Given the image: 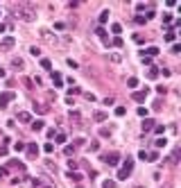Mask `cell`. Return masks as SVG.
<instances>
[{
  "mask_svg": "<svg viewBox=\"0 0 181 188\" xmlns=\"http://www.w3.org/2000/svg\"><path fill=\"white\" fill-rule=\"evenodd\" d=\"M14 14L18 16L21 21H25V23H32L34 18H36V11H34L32 2H18V5H14Z\"/></svg>",
  "mask_w": 181,
  "mask_h": 188,
  "instance_id": "1",
  "label": "cell"
},
{
  "mask_svg": "<svg viewBox=\"0 0 181 188\" xmlns=\"http://www.w3.org/2000/svg\"><path fill=\"white\" fill-rule=\"evenodd\" d=\"M39 36L43 39L45 43H50V45H61V39L57 36L52 30H48V27H41V30H39Z\"/></svg>",
  "mask_w": 181,
  "mask_h": 188,
  "instance_id": "2",
  "label": "cell"
},
{
  "mask_svg": "<svg viewBox=\"0 0 181 188\" xmlns=\"http://www.w3.org/2000/svg\"><path fill=\"white\" fill-rule=\"evenodd\" d=\"M131 170H134V159L127 156V161L122 163V168L118 170V179H120V181H122V179H127V177L131 175Z\"/></svg>",
  "mask_w": 181,
  "mask_h": 188,
  "instance_id": "3",
  "label": "cell"
},
{
  "mask_svg": "<svg viewBox=\"0 0 181 188\" xmlns=\"http://www.w3.org/2000/svg\"><path fill=\"white\" fill-rule=\"evenodd\" d=\"M14 45H16V39L14 36H5L2 41H0V52H9Z\"/></svg>",
  "mask_w": 181,
  "mask_h": 188,
  "instance_id": "4",
  "label": "cell"
},
{
  "mask_svg": "<svg viewBox=\"0 0 181 188\" xmlns=\"http://www.w3.org/2000/svg\"><path fill=\"white\" fill-rule=\"evenodd\" d=\"M14 98H16L14 91H5V93H0V109H5V107H7Z\"/></svg>",
  "mask_w": 181,
  "mask_h": 188,
  "instance_id": "5",
  "label": "cell"
},
{
  "mask_svg": "<svg viewBox=\"0 0 181 188\" xmlns=\"http://www.w3.org/2000/svg\"><path fill=\"white\" fill-rule=\"evenodd\" d=\"M104 161H107L109 166H118V161H120V154H118V152H111V154H107V156H104Z\"/></svg>",
  "mask_w": 181,
  "mask_h": 188,
  "instance_id": "6",
  "label": "cell"
},
{
  "mask_svg": "<svg viewBox=\"0 0 181 188\" xmlns=\"http://www.w3.org/2000/svg\"><path fill=\"white\" fill-rule=\"evenodd\" d=\"M25 150H27V156H30V159H34V156L39 154V147H36V143H27V147H25Z\"/></svg>",
  "mask_w": 181,
  "mask_h": 188,
  "instance_id": "7",
  "label": "cell"
},
{
  "mask_svg": "<svg viewBox=\"0 0 181 188\" xmlns=\"http://www.w3.org/2000/svg\"><path fill=\"white\" fill-rule=\"evenodd\" d=\"M11 68H14V70H23V68H25V61H23L21 57H16V59H11Z\"/></svg>",
  "mask_w": 181,
  "mask_h": 188,
  "instance_id": "8",
  "label": "cell"
},
{
  "mask_svg": "<svg viewBox=\"0 0 181 188\" xmlns=\"http://www.w3.org/2000/svg\"><path fill=\"white\" fill-rule=\"evenodd\" d=\"M145 98H147V88L136 91V93H134V100H136V102H145Z\"/></svg>",
  "mask_w": 181,
  "mask_h": 188,
  "instance_id": "9",
  "label": "cell"
},
{
  "mask_svg": "<svg viewBox=\"0 0 181 188\" xmlns=\"http://www.w3.org/2000/svg\"><path fill=\"white\" fill-rule=\"evenodd\" d=\"M93 118H95V122H104V120H107V111H95Z\"/></svg>",
  "mask_w": 181,
  "mask_h": 188,
  "instance_id": "10",
  "label": "cell"
},
{
  "mask_svg": "<svg viewBox=\"0 0 181 188\" xmlns=\"http://www.w3.org/2000/svg\"><path fill=\"white\" fill-rule=\"evenodd\" d=\"M52 84H55L57 88H59L61 84H63V79H61V75H59V73H52Z\"/></svg>",
  "mask_w": 181,
  "mask_h": 188,
  "instance_id": "11",
  "label": "cell"
},
{
  "mask_svg": "<svg viewBox=\"0 0 181 188\" xmlns=\"http://www.w3.org/2000/svg\"><path fill=\"white\" fill-rule=\"evenodd\" d=\"M179 154H181V150H179V147H174V150H172V156H170V161H172V163H179Z\"/></svg>",
  "mask_w": 181,
  "mask_h": 188,
  "instance_id": "12",
  "label": "cell"
},
{
  "mask_svg": "<svg viewBox=\"0 0 181 188\" xmlns=\"http://www.w3.org/2000/svg\"><path fill=\"white\" fill-rule=\"evenodd\" d=\"M18 120H21V122H30L32 118H30V113H27V111H21V113H18Z\"/></svg>",
  "mask_w": 181,
  "mask_h": 188,
  "instance_id": "13",
  "label": "cell"
},
{
  "mask_svg": "<svg viewBox=\"0 0 181 188\" xmlns=\"http://www.w3.org/2000/svg\"><path fill=\"white\" fill-rule=\"evenodd\" d=\"M43 127H45V125H43V120H34V122H32V129H34V132H41Z\"/></svg>",
  "mask_w": 181,
  "mask_h": 188,
  "instance_id": "14",
  "label": "cell"
},
{
  "mask_svg": "<svg viewBox=\"0 0 181 188\" xmlns=\"http://www.w3.org/2000/svg\"><path fill=\"white\" fill-rule=\"evenodd\" d=\"M145 55H147V59H149V57H156V55H159V48H147V52H143V57Z\"/></svg>",
  "mask_w": 181,
  "mask_h": 188,
  "instance_id": "15",
  "label": "cell"
},
{
  "mask_svg": "<svg viewBox=\"0 0 181 188\" xmlns=\"http://www.w3.org/2000/svg\"><path fill=\"white\" fill-rule=\"evenodd\" d=\"M152 127H154V120H149V118H147V120L143 122V132H149Z\"/></svg>",
  "mask_w": 181,
  "mask_h": 188,
  "instance_id": "16",
  "label": "cell"
},
{
  "mask_svg": "<svg viewBox=\"0 0 181 188\" xmlns=\"http://www.w3.org/2000/svg\"><path fill=\"white\" fill-rule=\"evenodd\" d=\"M9 168H18L21 172H23V170H25V166H23L21 161H9Z\"/></svg>",
  "mask_w": 181,
  "mask_h": 188,
  "instance_id": "17",
  "label": "cell"
},
{
  "mask_svg": "<svg viewBox=\"0 0 181 188\" xmlns=\"http://www.w3.org/2000/svg\"><path fill=\"white\" fill-rule=\"evenodd\" d=\"M127 86H129V88H136V86H138V79H136V77H129V79H127Z\"/></svg>",
  "mask_w": 181,
  "mask_h": 188,
  "instance_id": "18",
  "label": "cell"
},
{
  "mask_svg": "<svg viewBox=\"0 0 181 188\" xmlns=\"http://www.w3.org/2000/svg\"><path fill=\"white\" fill-rule=\"evenodd\" d=\"M109 59L113 61V64H120V61H122V57H120L118 52H113V55H109Z\"/></svg>",
  "mask_w": 181,
  "mask_h": 188,
  "instance_id": "19",
  "label": "cell"
},
{
  "mask_svg": "<svg viewBox=\"0 0 181 188\" xmlns=\"http://www.w3.org/2000/svg\"><path fill=\"white\" fill-rule=\"evenodd\" d=\"M111 32H113V34H120V32H122V25H120V23H113V25H111Z\"/></svg>",
  "mask_w": 181,
  "mask_h": 188,
  "instance_id": "20",
  "label": "cell"
},
{
  "mask_svg": "<svg viewBox=\"0 0 181 188\" xmlns=\"http://www.w3.org/2000/svg\"><path fill=\"white\" fill-rule=\"evenodd\" d=\"M147 161H159V152H147Z\"/></svg>",
  "mask_w": 181,
  "mask_h": 188,
  "instance_id": "21",
  "label": "cell"
},
{
  "mask_svg": "<svg viewBox=\"0 0 181 188\" xmlns=\"http://www.w3.org/2000/svg\"><path fill=\"white\" fill-rule=\"evenodd\" d=\"M55 141H57V143H66V134H55Z\"/></svg>",
  "mask_w": 181,
  "mask_h": 188,
  "instance_id": "22",
  "label": "cell"
},
{
  "mask_svg": "<svg viewBox=\"0 0 181 188\" xmlns=\"http://www.w3.org/2000/svg\"><path fill=\"white\" fill-rule=\"evenodd\" d=\"M147 75H149L152 79H156V75H159V68H154V66H152V68H149V73H147Z\"/></svg>",
  "mask_w": 181,
  "mask_h": 188,
  "instance_id": "23",
  "label": "cell"
},
{
  "mask_svg": "<svg viewBox=\"0 0 181 188\" xmlns=\"http://www.w3.org/2000/svg\"><path fill=\"white\" fill-rule=\"evenodd\" d=\"M41 66H43L45 70H50V68H52V64H50V59H41Z\"/></svg>",
  "mask_w": 181,
  "mask_h": 188,
  "instance_id": "24",
  "label": "cell"
},
{
  "mask_svg": "<svg viewBox=\"0 0 181 188\" xmlns=\"http://www.w3.org/2000/svg\"><path fill=\"white\" fill-rule=\"evenodd\" d=\"M107 21H109V11H107V9H104V11H102V14H100V23H107Z\"/></svg>",
  "mask_w": 181,
  "mask_h": 188,
  "instance_id": "25",
  "label": "cell"
},
{
  "mask_svg": "<svg viewBox=\"0 0 181 188\" xmlns=\"http://www.w3.org/2000/svg\"><path fill=\"white\" fill-rule=\"evenodd\" d=\"M100 136H104V138L111 136V129H109V127H102V129H100Z\"/></svg>",
  "mask_w": 181,
  "mask_h": 188,
  "instance_id": "26",
  "label": "cell"
},
{
  "mask_svg": "<svg viewBox=\"0 0 181 188\" xmlns=\"http://www.w3.org/2000/svg\"><path fill=\"white\" fill-rule=\"evenodd\" d=\"M125 113H127L125 107H115V116H125Z\"/></svg>",
  "mask_w": 181,
  "mask_h": 188,
  "instance_id": "27",
  "label": "cell"
},
{
  "mask_svg": "<svg viewBox=\"0 0 181 188\" xmlns=\"http://www.w3.org/2000/svg\"><path fill=\"white\" fill-rule=\"evenodd\" d=\"M70 120H75V122H79V111H70Z\"/></svg>",
  "mask_w": 181,
  "mask_h": 188,
  "instance_id": "28",
  "label": "cell"
},
{
  "mask_svg": "<svg viewBox=\"0 0 181 188\" xmlns=\"http://www.w3.org/2000/svg\"><path fill=\"white\" fill-rule=\"evenodd\" d=\"M84 143H86L84 138H75V141H73V147H79V145H84Z\"/></svg>",
  "mask_w": 181,
  "mask_h": 188,
  "instance_id": "29",
  "label": "cell"
},
{
  "mask_svg": "<svg viewBox=\"0 0 181 188\" xmlns=\"http://www.w3.org/2000/svg\"><path fill=\"white\" fill-rule=\"evenodd\" d=\"M30 52H32V55H34V57H39V55H41V50H39V48H36V45H32V48H30Z\"/></svg>",
  "mask_w": 181,
  "mask_h": 188,
  "instance_id": "30",
  "label": "cell"
},
{
  "mask_svg": "<svg viewBox=\"0 0 181 188\" xmlns=\"http://www.w3.org/2000/svg\"><path fill=\"white\" fill-rule=\"evenodd\" d=\"M34 109H36L39 113H45V111H48V109H45V107H43V104H34Z\"/></svg>",
  "mask_w": 181,
  "mask_h": 188,
  "instance_id": "31",
  "label": "cell"
},
{
  "mask_svg": "<svg viewBox=\"0 0 181 188\" xmlns=\"http://www.w3.org/2000/svg\"><path fill=\"white\" fill-rule=\"evenodd\" d=\"M165 145H168L165 138H159V141H156V147H165Z\"/></svg>",
  "mask_w": 181,
  "mask_h": 188,
  "instance_id": "32",
  "label": "cell"
},
{
  "mask_svg": "<svg viewBox=\"0 0 181 188\" xmlns=\"http://www.w3.org/2000/svg\"><path fill=\"white\" fill-rule=\"evenodd\" d=\"M102 188H115V181H111V179H109V181H104V186H102Z\"/></svg>",
  "mask_w": 181,
  "mask_h": 188,
  "instance_id": "33",
  "label": "cell"
},
{
  "mask_svg": "<svg viewBox=\"0 0 181 188\" xmlns=\"http://www.w3.org/2000/svg\"><path fill=\"white\" fill-rule=\"evenodd\" d=\"M134 21H136L138 25H143V23H145V16H141V14H138V16H136V18H134Z\"/></svg>",
  "mask_w": 181,
  "mask_h": 188,
  "instance_id": "34",
  "label": "cell"
},
{
  "mask_svg": "<svg viewBox=\"0 0 181 188\" xmlns=\"http://www.w3.org/2000/svg\"><path fill=\"white\" fill-rule=\"evenodd\" d=\"M70 179H75V181H79V179H81V175H79V172H70Z\"/></svg>",
  "mask_w": 181,
  "mask_h": 188,
  "instance_id": "35",
  "label": "cell"
},
{
  "mask_svg": "<svg viewBox=\"0 0 181 188\" xmlns=\"http://www.w3.org/2000/svg\"><path fill=\"white\" fill-rule=\"evenodd\" d=\"M63 152H66V154H68V156H70V154H73V152H75V147H73V145H68V147H66V150H63Z\"/></svg>",
  "mask_w": 181,
  "mask_h": 188,
  "instance_id": "36",
  "label": "cell"
},
{
  "mask_svg": "<svg viewBox=\"0 0 181 188\" xmlns=\"http://www.w3.org/2000/svg\"><path fill=\"white\" fill-rule=\"evenodd\" d=\"M165 41H174V32H168L165 34Z\"/></svg>",
  "mask_w": 181,
  "mask_h": 188,
  "instance_id": "37",
  "label": "cell"
},
{
  "mask_svg": "<svg viewBox=\"0 0 181 188\" xmlns=\"http://www.w3.org/2000/svg\"><path fill=\"white\" fill-rule=\"evenodd\" d=\"M138 116L145 118V116H147V109H145V107H141V109H138Z\"/></svg>",
  "mask_w": 181,
  "mask_h": 188,
  "instance_id": "38",
  "label": "cell"
},
{
  "mask_svg": "<svg viewBox=\"0 0 181 188\" xmlns=\"http://www.w3.org/2000/svg\"><path fill=\"white\" fill-rule=\"evenodd\" d=\"M14 150H18V152H21V150H25V145H23V143H21V141H18V143H16V145H14Z\"/></svg>",
  "mask_w": 181,
  "mask_h": 188,
  "instance_id": "39",
  "label": "cell"
},
{
  "mask_svg": "<svg viewBox=\"0 0 181 188\" xmlns=\"http://www.w3.org/2000/svg\"><path fill=\"white\" fill-rule=\"evenodd\" d=\"M113 45H118V48H120V45H122V39H120V36H115V39H113Z\"/></svg>",
  "mask_w": 181,
  "mask_h": 188,
  "instance_id": "40",
  "label": "cell"
},
{
  "mask_svg": "<svg viewBox=\"0 0 181 188\" xmlns=\"http://www.w3.org/2000/svg\"><path fill=\"white\" fill-rule=\"evenodd\" d=\"M7 177V168H0V179H5Z\"/></svg>",
  "mask_w": 181,
  "mask_h": 188,
  "instance_id": "41",
  "label": "cell"
},
{
  "mask_svg": "<svg viewBox=\"0 0 181 188\" xmlns=\"http://www.w3.org/2000/svg\"><path fill=\"white\" fill-rule=\"evenodd\" d=\"M5 32V25H2V23H0V34H2Z\"/></svg>",
  "mask_w": 181,
  "mask_h": 188,
  "instance_id": "42",
  "label": "cell"
},
{
  "mask_svg": "<svg viewBox=\"0 0 181 188\" xmlns=\"http://www.w3.org/2000/svg\"><path fill=\"white\" fill-rule=\"evenodd\" d=\"M0 77H5V68H0Z\"/></svg>",
  "mask_w": 181,
  "mask_h": 188,
  "instance_id": "43",
  "label": "cell"
},
{
  "mask_svg": "<svg viewBox=\"0 0 181 188\" xmlns=\"http://www.w3.org/2000/svg\"><path fill=\"white\" fill-rule=\"evenodd\" d=\"M134 188H143V186H134Z\"/></svg>",
  "mask_w": 181,
  "mask_h": 188,
  "instance_id": "44",
  "label": "cell"
},
{
  "mask_svg": "<svg viewBox=\"0 0 181 188\" xmlns=\"http://www.w3.org/2000/svg\"><path fill=\"white\" fill-rule=\"evenodd\" d=\"M43 188H52V186H43Z\"/></svg>",
  "mask_w": 181,
  "mask_h": 188,
  "instance_id": "45",
  "label": "cell"
}]
</instances>
